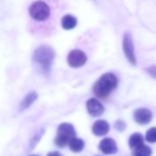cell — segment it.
<instances>
[{
	"label": "cell",
	"instance_id": "obj_1",
	"mask_svg": "<svg viewBox=\"0 0 156 156\" xmlns=\"http://www.w3.org/2000/svg\"><path fill=\"white\" fill-rule=\"evenodd\" d=\"M62 6V0H33L28 8L30 33L41 37L52 34L58 25Z\"/></svg>",
	"mask_w": 156,
	"mask_h": 156
},
{
	"label": "cell",
	"instance_id": "obj_2",
	"mask_svg": "<svg viewBox=\"0 0 156 156\" xmlns=\"http://www.w3.org/2000/svg\"><path fill=\"white\" fill-rule=\"evenodd\" d=\"M54 58V51L50 46L44 45L35 49L33 53V62L41 70V72L48 74L51 70V65Z\"/></svg>",
	"mask_w": 156,
	"mask_h": 156
},
{
	"label": "cell",
	"instance_id": "obj_3",
	"mask_svg": "<svg viewBox=\"0 0 156 156\" xmlns=\"http://www.w3.org/2000/svg\"><path fill=\"white\" fill-rule=\"evenodd\" d=\"M118 80L113 73H105L94 85L93 91L99 98H106L117 87Z\"/></svg>",
	"mask_w": 156,
	"mask_h": 156
},
{
	"label": "cell",
	"instance_id": "obj_4",
	"mask_svg": "<svg viewBox=\"0 0 156 156\" xmlns=\"http://www.w3.org/2000/svg\"><path fill=\"white\" fill-rule=\"evenodd\" d=\"M76 137V131L72 124L70 123H62L58 127V135L55 137V144L60 148H64L69 144L70 140Z\"/></svg>",
	"mask_w": 156,
	"mask_h": 156
},
{
	"label": "cell",
	"instance_id": "obj_5",
	"mask_svg": "<svg viewBox=\"0 0 156 156\" xmlns=\"http://www.w3.org/2000/svg\"><path fill=\"white\" fill-rule=\"evenodd\" d=\"M67 62L70 67L79 68L82 67L87 62V56L82 50L74 49L69 52V54L67 56Z\"/></svg>",
	"mask_w": 156,
	"mask_h": 156
},
{
	"label": "cell",
	"instance_id": "obj_6",
	"mask_svg": "<svg viewBox=\"0 0 156 156\" xmlns=\"http://www.w3.org/2000/svg\"><path fill=\"white\" fill-rule=\"evenodd\" d=\"M123 52L129 60V62L133 65H136V56H135V50H134V43L129 33H125L123 36Z\"/></svg>",
	"mask_w": 156,
	"mask_h": 156
},
{
	"label": "cell",
	"instance_id": "obj_7",
	"mask_svg": "<svg viewBox=\"0 0 156 156\" xmlns=\"http://www.w3.org/2000/svg\"><path fill=\"white\" fill-rule=\"evenodd\" d=\"M134 119L139 124H147L152 119V113L147 108H139L134 114Z\"/></svg>",
	"mask_w": 156,
	"mask_h": 156
},
{
	"label": "cell",
	"instance_id": "obj_8",
	"mask_svg": "<svg viewBox=\"0 0 156 156\" xmlns=\"http://www.w3.org/2000/svg\"><path fill=\"white\" fill-rule=\"evenodd\" d=\"M86 106H87V111H88V113L91 116H100L102 115L103 111H104L103 105L94 98H91L87 101Z\"/></svg>",
	"mask_w": 156,
	"mask_h": 156
},
{
	"label": "cell",
	"instance_id": "obj_9",
	"mask_svg": "<svg viewBox=\"0 0 156 156\" xmlns=\"http://www.w3.org/2000/svg\"><path fill=\"white\" fill-rule=\"evenodd\" d=\"M99 148L104 154H115L117 152V144L112 138H104L99 144Z\"/></svg>",
	"mask_w": 156,
	"mask_h": 156
},
{
	"label": "cell",
	"instance_id": "obj_10",
	"mask_svg": "<svg viewBox=\"0 0 156 156\" xmlns=\"http://www.w3.org/2000/svg\"><path fill=\"white\" fill-rule=\"evenodd\" d=\"M109 131V125L105 120H98L93 125V133L97 136H103Z\"/></svg>",
	"mask_w": 156,
	"mask_h": 156
},
{
	"label": "cell",
	"instance_id": "obj_11",
	"mask_svg": "<svg viewBox=\"0 0 156 156\" xmlns=\"http://www.w3.org/2000/svg\"><path fill=\"white\" fill-rule=\"evenodd\" d=\"M76 23H78V20L76 18L71 14H66L64 15L61 19V26H62L63 29L65 30H71L73 28L76 27Z\"/></svg>",
	"mask_w": 156,
	"mask_h": 156
},
{
	"label": "cell",
	"instance_id": "obj_12",
	"mask_svg": "<svg viewBox=\"0 0 156 156\" xmlns=\"http://www.w3.org/2000/svg\"><path fill=\"white\" fill-rule=\"evenodd\" d=\"M37 99V94L35 91H31L30 94H28L27 96L23 98V100L20 103V111L27 109L28 107H30L34 103V101Z\"/></svg>",
	"mask_w": 156,
	"mask_h": 156
},
{
	"label": "cell",
	"instance_id": "obj_13",
	"mask_svg": "<svg viewBox=\"0 0 156 156\" xmlns=\"http://www.w3.org/2000/svg\"><path fill=\"white\" fill-rule=\"evenodd\" d=\"M84 141H83L81 138H78V137H74L72 138L71 140H70L69 142V148L71 151H73V152H81V151L84 149Z\"/></svg>",
	"mask_w": 156,
	"mask_h": 156
},
{
	"label": "cell",
	"instance_id": "obj_14",
	"mask_svg": "<svg viewBox=\"0 0 156 156\" xmlns=\"http://www.w3.org/2000/svg\"><path fill=\"white\" fill-rule=\"evenodd\" d=\"M129 147H131L132 149H135V148H137V147L144 144V137H142V135L139 133L133 134V135L131 136V138H129Z\"/></svg>",
	"mask_w": 156,
	"mask_h": 156
},
{
	"label": "cell",
	"instance_id": "obj_15",
	"mask_svg": "<svg viewBox=\"0 0 156 156\" xmlns=\"http://www.w3.org/2000/svg\"><path fill=\"white\" fill-rule=\"evenodd\" d=\"M134 156H151L152 154V150L146 144H141V146L137 147L134 149Z\"/></svg>",
	"mask_w": 156,
	"mask_h": 156
},
{
	"label": "cell",
	"instance_id": "obj_16",
	"mask_svg": "<svg viewBox=\"0 0 156 156\" xmlns=\"http://www.w3.org/2000/svg\"><path fill=\"white\" fill-rule=\"evenodd\" d=\"M146 138H147V140L150 142H156V127H151V129L147 132Z\"/></svg>",
	"mask_w": 156,
	"mask_h": 156
},
{
	"label": "cell",
	"instance_id": "obj_17",
	"mask_svg": "<svg viewBox=\"0 0 156 156\" xmlns=\"http://www.w3.org/2000/svg\"><path fill=\"white\" fill-rule=\"evenodd\" d=\"M45 132V129H41V131H38L36 134H35V136L33 137V139H32V142H31V144H30V148H33V147L35 146V144H37V141H38L39 139H41V135H43V133Z\"/></svg>",
	"mask_w": 156,
	"mask_h": 156
},
{
	"label": "cell",
	"instance_id": "obj_18",
	"mask_svg": "<svg viewBox=\"0 0 156 156\" xmlns=\"http://www.w3.org/2000/svg\"><path fill=\"white\" fill-rule=\"evenodd\" d=\"M147 71L149 72V73L151 74L152 76H154V78H156V67L155 66H152V67H150V68H147Z\"/></svg>",
	"mask_w": 156,
	"mask_h": 156
},
{
	"label": "cell",
	"instance_id": "obj_19",
	"mask_svg": "<svg viewBox=\"0 0 156 156\" xmlns=\"http://www.w3.org/2000/svg\"><path fill=\"white\" fill-rule=\"evenodd\" d=\"M47 156H62V155H61V153H58V152H50Z\"/></svg>",
	"mask_w": 156,
	"mask_h": 156
},
{
	"label": "cell",
	"instance_id": "obj_20",
	"mask_svg": "<svg viewBox=\"0 0 156 156\" xmlns=\"http://www.w3.org/2000/svg\"><path fill=\"white\" fill-rule=\"evenodd\" d=\"M30 156H37V155H30Z\"/></svg>",
	"mask_w": 156,
	"mask_h": 156
}]
</instances>
